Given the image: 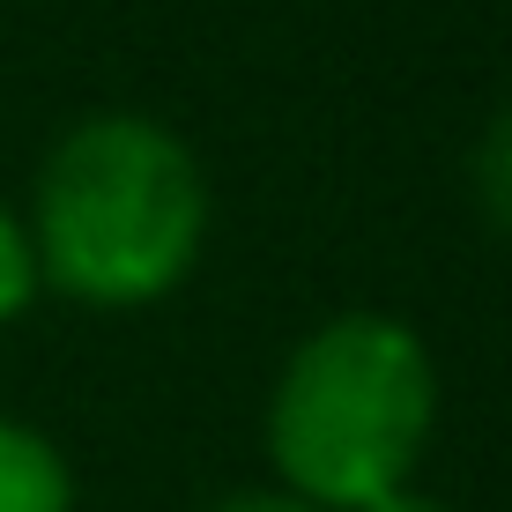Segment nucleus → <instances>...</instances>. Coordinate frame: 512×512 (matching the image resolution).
Wrapping results in <instances>:
<instances>
[{"mask_svg": "<svg viewBox=\"0 0 512 512\" xmlns=\"http://www.w3.org/2000/svg\"><path fill=\"white\" fill-rule=\"evenodd\" d=\"M208 238V179L164 119L97 112L38 171V282L82 305H149L179 290Z\"/></svg>", "mask_w": 512, "mask_h": 512, "instance_id": "1", "label": "nucleus"}, {"mask_svg": "<svg viewBox=\"0 0 512 512\" xmlns=\"http://www.w3.org/2000/svg\"><path fill=\"white\" fill-rule=\"evenodd\" d=\"M438 416V372L394 312H342L290 349L268 401V453L312 512H364L409 490Z\"/></svg>", "mask_w": 512, "mask_h": 512, "instance_id": "2", "label": "nucleus"}, {"mask_svg": "<svg viewBox=\"0 0 512 512\" xmlns=\"http://www.w3.org/2000/svg\"><path fill=\"white\" fill-rule=\"evenodd\" d=\"M0 512H75L67 453L15 416H0Z\"/></svg>", "mask_w": 512, "mask_h": 512, "instance_id": "3", "label": "nucleus"}, {"mask_svg": "<svg viewBox=\"0 0 512 512\" xmlns=\"http://www.w3.org/2000/svg\"><path fill=\"white\" fill-rule=\"evenodd\" d=\"M475 193H483V216L512 238V104L483 134V149H475Z\"/></svg>", "mask_w": 512, "mask_h": 512, "instance_id": "4", "label": "nucleus"}, {"mask_svg": "<svg viewBox=\"0 0 512 512\" xmlns=\"http://www.w3.org/2000/svg\"><path fill=\"white\" fill-rule=\"evenodd\" d=\"M38 297V253H30V231L0 208V327Z\"/></svg>", "mask_w": 512, "mask_h": 512, "instance_id": "5", "label": "nucleus"}, {"mask_svg": "<svg viewBox=\"0 0 512 512\" xmlns=\"http://www.w3.org/2000/svg\"><path fill=\"white\" fill-rule=\"evenodd\" d=\"M208 512H312L305 498H290V490H245V498H223Z\"/></svg>", "mask_w": 512, "mask_h": 512, "instance_id": "6", "label": "nucleus"}, {"mask_svg": "<svg viewBox=\"0 0 512 512\" xmlns=\"http://www.w3.org/2000/svg\"><path fill=\"white\" fill-rule=\"evenodd\" d=\"M364 512H446L438 498H423V490H386V498H372Z\"/></svg>", "mask_w": 512, "mask_h": 512, "instance_id": "7", "label": "nucleus"}]
</instances>
